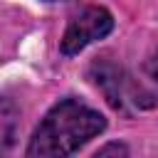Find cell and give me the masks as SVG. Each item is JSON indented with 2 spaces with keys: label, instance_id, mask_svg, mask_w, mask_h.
<instances>
[{
  "label": "cell",
  "instance_id": "cell-1",
  "mask_svg": "<svg viewBox=\"0 0 158 158\" xmlns=\"http://www.w3.org/2000/svg\"><path fill=\"white\" fill-rule=\"evenodd\" d=\"M104 128H106V118L96 109L81 104L79 99H62L40 121L27 146V156L30 158L72 156L89 138L99 136Z\"/></svg>",
  "mask_w": 158,
  "mask_h": 158
},
{
  "label": "cell",
  "instance_id": "cell-2",
  "mask_svg": "<svg viewBox=\"0 0 158 158\" xmlns=\"http://www.w3.org/2000/svg\"><path fill=\"white\" fill-rule=\"evenodd\" d=\"M89 79L104 94L109 106L123 116H133L158 104L151 89H146L133 74H128L121 64H116L109 57H101L89 67Z\"/></svg>",
  "mask_w": 158,
  "mask_h": 158
},
{
  "label": "cell",
  "instance_id": "cell-3",
  "mask_svg": "<svg viewBox=\"0 0 158 158\" xmlns=\"http://www.w3.org/2000/svg\"><path fill=\"white\" fill-rule=\"evenodd\" d=\"M114 30V17L106 7H99V5H89L84 10H79L67 30H64V37H62V54L72 57V54H79L84 47H89L91 42L96 40H104L109 32Z\"/></svg>",
  "mask_w": 158,
  "mask_h": 158
},
{
  "label": "cell",
  "instance_id": "cell-4",
  "mask_svg": "<svg viewBox=\"0 0 158 158\" xmlns=\"http://www.w3.org/2000/svg\"><path fill=\"white\" fill-rule=\"evenodd\" d=\"M17 136H20V111L10 99L0 96V156L10 153L17 146Z\"/></svg>",
  "mask_w": 158,
  "mask_h": 158
},
{
  "label": "cell",
  "instance_id": "cell-5",
  "mask_svg": "<svg viewBox=\"0 0 158 158\" xmlns=\"http://www.w3.org/2000/svg\"><path fill=\"white\" fill-rule=\"evenodd\" d=\"M146 74H148V79H153L156 84H158V49L151 54V59L146 62Z\"/></svg>",
  "mask_w": 158,
  "mask_h": 158
},
{
  "label": "cell",
  "instance_id": "cell-6",
  "mask_svg": "<svg viewBox=\"0 0 158 158\" xmlns=\"http://www.w3.org/2000/svg\"><path fill=\"white\" fill-rule=\"evenodd\" d=\"M109 153H128L126 151V146H118V143H111V146H106V148H101V151H96V156H109Z\"/></svg>",
  "mask_w": 158,
  "mask_h": 158
},
{
  "label": "cell",
  "instance_id": "cell-7",
  "mask_svg": "<svg viewBox=\"0 0 158 158\" xmlns=\"http://www.w3.org/2000/svg\"><path fill=\"white\" fill-rule=\"evenodd\" d=\"M49 2H57V0H49Z\"/></svg>",
  "mask_w": 158,
  "mask_h": 158
}]
</instances>
